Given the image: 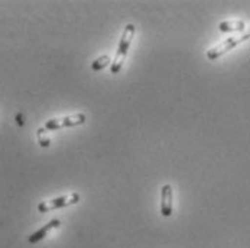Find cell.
<instances>
[{
    "mask_svg": "<svg viewBox=\"0 0 250 248\" xmlns=\"http://www.w3.org/2000/svg\"><path fill=\"white\" fill-rule=\"evenodd\" d=\"M60 221L58 219H52V221H49L45 227H42L41 229H38L36 232H34L29 238H28V241L31 243V244H36V243H39L41 240H43L52 229H55V228H58L60 227Z\"/></svg>",
    "mask_w": 250,
    "mask_h": 248,
    "instance_id": "obj_6",
    "label": "cell"
},
{
    "mask_svg": "<svg viewBox=\"0 0 250 248\" xmlns=\"http://www.w3.org/2000/svg\"><path fill=\"white\" fill-rule=\"evenodd\" d=\"M45 129L43 127H41V129H38V132H36V136H38V142L39 144L42 146V147H48L49 144H51V140H49V137H46L45 136Z\"/></svg>",
    "mask_w": 250,
    "mask_h": 248,
    "instance_id": "obj_9",
    "label": "cell"
},
{
    "mask_svg": "<svg viewBox=\"0 0 250 248\" xmlns=\"http://www.w3.org/2000/svg\"><path fill=\"white\" fill-rule=\"evenodd\" d=\"M85 123V115L78 113V114H72V115H65V117H60V118H51L45 123L43 129L46 132H55V130H61V129H67V127H75V126H81Z\"/></svg>",
    "mask_w": 250,
    "mask_h": 248,
    "instance_id": "obj_4",
    "label": "cell"
},
{
    "mask_svg": "<svg viewBox=\"0 0 250 248\" xmlns=\"http://www.w3.org/2000/svg\"><path fill=\"white\" fill-rule=\"evenodd\" d=\"M174 210V192L171 185H164L161 189V213L164 216H171Z\"/></svg>",
    "mask_w": 250,
    "mask_h": 248,
    "instance_id": "obj_5",
    "label": "cell"
},
{
    "mask_svg": "<svg viewBox=\"0 0 250 248\" xmlns=\"http://www.w3.org/2000/svg\"><path fill=\"white\" fill-rule=\"evenodd\" d=\"M16 120H18V124L19 126H23V115L22 114H18L16 115Z\"/></svg>",
    "mask_w": 250,
    "mask_h": 248,
    "instance_id": "obj_10",
    "label": "cell"
},
{
    "mask_svg": "<svg viewBox=\"0 0 250 248\" xmlns=\"http://www.w3.org/2000/svg\"><path fill=\"white\" fill-rule=\"evenodd\" d=\"M108 64H111L110 57H108V55H102V57H99V58L91 64V70L94 72L102 71V70H104V68L107 67Z\"/></svg>",
    "mask_w": 250,
    "mask_h": 248,
    "instance_id": "obj_8",
    "label": "cell"
},
{
    "mask_svg": "<svg viewBox=\"0 0 250 248\" xmlns=\"http://www.w3.org/2000/svg\"><path fill=\"white\" fill-rule=\"evenodd\" d=\"M135 26L132 23L126 25L125 29H123V34L120 38V42H119V46H117V52L114 55V61L111 62V67H110V71L111 74H117V72L122 70L125 61H126V57H127V51L130 48V43H132V39L135 36Z\"/></svg>",
    "mask_w": 250,
    "mask_h": 248,
    "instance_id": "obj_1",
    "label": "cell"
},
{
    "mask_svg": "<svg viewBox=\"0 0 250 248\" xmlns=\"http://www.w3.org/2000/svg\"><path fill=\"white\" fill-rule=\"evenodd\" d=\"M80 202V193L71 192L68 195L64 196H58L54 199H48V201H42L38 204V211L39 212H51L60 208H65V207H71Z\"/></svg>",
    "mask_w": 250,
    "mask_h": 248,
    "instance_id": "obj_3",
    "label": "cell"
},
{
    "mask_svg": "<svg viewBox=\"0 0 250 248\" xmlns=\"http://www.w3.org/2000/svg\"><path fill=\"white\" fill-rule=\"evenodd\" d=\"M246 29V25L243 20H226L218 25V31L229 34V32H243Z\"/></svg>",
    "mask_w": 250,
    "mask_h": 248,
    "instance_id": "obj_7",
    "label": "cell"
},
{
    "mask_svg": "<svg viewBox=\"0 0 250 248\" xmlns=\"http://www.w3.org/2000/svg\"><path fill=\"white\" fill-rule=\"evenodd\" d=\"M248 39H250V28L246 31V32H245V34H243V35L227 38L226 40H223V42H221V43H218L217 46L211 48V49H208V51H207V58H208L210 61H214V59H217V58H220L221 55L227 54L229 51H231L233 48H236L237 45H240V43L246 42Z\"/></svg>",
    "mask_w": 250,
    "mask_h": 248,
    "instance_id": "obj_2",
    "label": "cell"
}]
</instances>
